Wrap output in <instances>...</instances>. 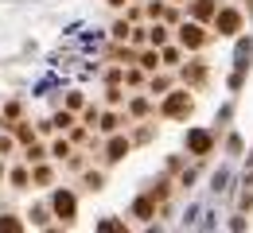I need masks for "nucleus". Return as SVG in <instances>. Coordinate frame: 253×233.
Masks as SVG:
<instances>
[{
	"label": "nucleus",
	"mask_w": 253,
	"mask_h": 233,
	"mask_svg": "<svg viewBox=\"0 0 253 233\" xmlns=\"http://www.w3.org/2000/svg\"><path fill=\"white\" fill-rule=\"evenodd\" d=\"M51 210H55L63 222H70V218H74V195H70V191H55V199H51Z\"/></svg>",
	"instance_id": "f257e3e1"
},
{
	"label": "nucleus",
	"mask_w": 253,
	"mask_h": 233,
	"mask_svg": "<svg viewBox=\"0 0 253 233\" xmlns=\"http://www.w3.org/2000/svg\"><path fill=\"white\" fill-rule=\"evenodd\" d=\"M238 24H242V20H238V12H222V16H218V28H222V35L238 32Z\"/></svg>",
	"instance_id": "f03ea898"
},
{
	"label": "nucleus",
	"mask_w": 253,
	"mask_h": 233,
	"mask_svg": "<svg viewBox=\"0 0 253 233\" xmlns=\"http://www.w3.org/2000/svg\"><path fill=\"white\" fill-rule=\"evenodd\" d=\"M8 183H12V187H20V191H24V187H28V183H32V171H28V167H16V171H12V175H8Z\"/></svg>",
	"instance_id": "7ed1b4c3"
},
{
	"label": "nucleus",
	"mask_w": 253,
	"mask_h": 233,
	"mask_svg": "<svg viewBox=\"0 0 253 233\" xmlns=\"http://www.w3.org/2000/svg\"><path fill=\"white\" fill-rule=\"evenodd\" d=\"M187 144H191V152H207V148H211V136L207 133H191Z\"/></svg>",
	"instance_id": "20e7f679"
},
{
	"label": "nucleus",
	"mask_w": 253,
	"mask_h": 233,
	"mask_svg": "<svg viewBox=\"0 0 253 233\" xmlns=\"http://www.w3.org/2000/svg\"><path fill=\"white\" fill-rule=\"evenodd\" d=\"M24 160H28V164H43V160H47V152H43L39 144H28V152H24Z\"/></svg>",
	"instance_id": "39448f33"
},
{
	"label": "nucleus",
	"mask_w": 253,
	"mask_h": 233,
	"mask_svg": "<svg viewBox=\"0 0 253 233\" xmlns=\"http://www.w3.org/2000/svg\"><path fill=\"white\" fill-rule=\"evenodd\" d=\"M187 105H191V101H187V94H183V98H171L168 105H164V109H168V113H183Z\"/></svg>",
	"instance_id": "423d86ee"
},
{
	"label": "nucleus",
	"mask_w": 253,
	"mask_h": 233,
	"mask_svg": "<svg viewBox=\"0 0 253 233\" xmlns=\"http://www.w3.org/2000/svg\"><path fill=\"white\" fill-rule=\"evenodd\" d=\"M183 43H187V47H199V43H203L199 28H183Z\"/></svg>",
	"instance_id": "0eeeda50"
},
{
	"label": "nucleus",
	"mask_w": 253,
	"mask_h": 233,
	"mask_svg": "<svg viewBox=\"0 0 253 233\" xmlns=\"http://www.w3.org/2000/svg\"><path fill=\"white\" fill-rule=\"evenodd\" d=\"M0 230L16 233V230H24V222H16V218H12V214H4V218H0Z\"/></svg>",
	"instance_id": "6e6552de"
},
{
	"label": "nucleus",
	"mask_w": 253,
	"mask_h": 233,
	"mask_svg": "<svg viewBox=\"0 0 253 233\" xmlns=\"http://www.w3.org/2000/svg\"><path fill=\"white\" fill-rule=\"evenodd\" d=\"M51 125H55V129H70V125H74V117H70V113H59Z\"/></svg>",
	"instance_id": "1a4fd4ad"
},
{
	"label": "nucleus",
	"mask_w": 253,
	"mask_h": 233,
	"mask_svg": "<svg viewBox=\"0 0 253 233\" xmlns=\"http://www.w3.org/2000/svg\"><path fill=\"white\" fill-rule=\"evenodd\" d=\"M51 156H59V160H66V156H70V144H66V140H59V144L51 148Z\"/></svg>",
	"instance_id": "9d476101"
},
{
	"label": "nucleus",
	"mask_w": 253,
	"mask_h": 233,
	"mask_svg": "<svg viewBox=\"0 0 253 233\" xmlns=\"http://www.w3.org/2000/svg\"><path fill=\"white\" fill-rule=\"evenodd\" d=\"M121 156H125V144L113 140V144H109V160H121Z\"/></svg>",
	"instance_id": "9b49d317"
},
{
	"label": "nucleus",
	"mask_w": 253,
	"mask_h": 233,
	"mask_svg": "<svg viewBox=\"0 0 253 233\" xmlns=\"http://www.w3.org/2000/svg\"><path fill=\"white\" fill-rule=\"evenodd\" d=\"M12 148H16V140H12V136H0V156H8Z\"/></svg>",
	"instance_id": "f8f14e48"
},
{
	"label": "nucleus",
	"mask_w": 253,
	"mask_h": 233,
	"mask_svg": "<svg viewBox=\"0 0 253 233\" xmlns=\"http://www.w3.org/2000/svg\"><path fill=\"white\" fill-rule=\"evenodd\" d=\"M0 129H4V117H0Z\"/></svg>",
	"instance_id": "ddd939ff"
}]
</instances>
